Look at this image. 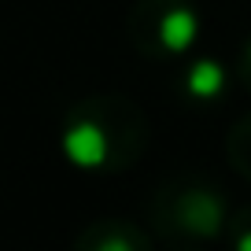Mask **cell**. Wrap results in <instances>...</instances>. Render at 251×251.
<instances>
[{"label": "cell", "instance_id": "obj_1", "mask_svg": "<svg viewBox=\"0 0 251 251\" xmlns=\"http://www.w3.org/2000/svg\"><path fill=\"white\" fill-rule=\"evenodd\" d=\"M148 141L144 115L122 96H96L74 103L63 122L59 148L81 170H122Z\"/></svg>", "mask_w": 251, "mask_h": 251}, {"label": "cell", "instance_id": "obj_3", "mask_svg": "<svg viewBox=\"0 0 251 251\" xmlns=\"http://www.w3.org/2000/svg\"><path fill=\"white\" fill-rule=\"evenodd\" d=\"M137 48L151 55H181L196 45L200 19L185 0H141L129 15Z\"/></svg>", "mask_w": 251, "mask_h": 251}, {"label": "cell", "instance_id": "obj_5", "mask_svg": "<svg viewBox=\"0 0 251 251\" xmlns=\"http://www.w3.org/2000/svg\"><path fill=\"white\" fill-rule=\"evenodd\" d=\"M222 81H226V74H222L218 63L200 59L196 67L188 71V93H192V96H203V100H211V96H218Z\"/></svg>", "mask_w": 251, "mask_h": 251}, {"label": "cell", "instance_id": "obj_2", "mask_svg": "<svg viewBox=\"0 0 251 251\" xmlns=\"http://www.w3.org/2000/svg\"><path fill=\"white\" fill-rule=\"evenodd\" d=\"M151 218L166 236H196V240H211L226 226V200L214 185H188V181H174V185L159 188L155 203H151Z\"/></svg>", "mask_w": 251, "mask_h": 251}, {"label": "cell", "instance_id": "obj_4", "mask_svg": "<svg viewBox=\"0 0 251 251\" xmlns=\"http://www.w3.org/2000/svg\"><path fill=\"white\" fill-rule=\"evenodd\" d=\"M78 248H93V251H141L148 248V236H144V229H137L133 222H96L89 233L78 236Z\"/></svg>", "mask_w": 251, "mask_h": 251}, {"label": "cell", "instance_id": "obj_6", "mask_svg": "<svg viewBox=\"0 0 251 251\" xmlns=\"http://www.w3.org/2000/svg\"><path fill=\"white\" fill-rule=\"evenodd\" d=\"M244 81L251 85V48H248V55H244Z\"/></svg>", "mask_w": 251, "mask_h": 251}]
</instances>
